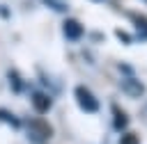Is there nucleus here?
Masks as SVG:
<instances>
[{"label":"nucleus","instance_id":"3","mask_svg":"<svg viewBox=\"0 0 147 144\" xmlns=\"http://www.w3.org/2000/svg\"><path fill=\"white\" fill-rule=\"evenodd\" d=\"M133 23H136V27H138L140 37H142V39H147V21H145L142 16H133Z\"/></svg>","mask_w":147,"mask_h":144},{"label":"nucleus","instance_id":"2","mask_svg":"<svg viewBox=\"0 0 147 144\" xmlns=\"http://www.w3.org/2000/svg\"><path fill=\"white\" fill-rule=\"evenodd\" d=\"M64 37L71 39V41L80 39V37H83V25H80L78 21H74V18H67V21H64Z\"/></svg>","mask_w":147,"mask_h":144},{"label":"nucleus","instance_id":"1","mask_svg":"<svg viewBox=\"0 0 147 144\" xmlns=\"http://www.w3.org/2000/svg\"><path fill=\"white\" fill-rule=\"evenodd\" d=\"M74 96H76V101H78V105H80V110H85V112H96L99 110V103H96V98H94V94L87 89V87H76V91H74Z\"/></svg>","mask_w":147,"mask_h":144},{"label":"nucleus","instance_id":"4","mask_svg":"<svg viewBox=\"0 0 147 144\" xmlns=\"http://www.w3.org/2000/svg\"><path fill=\"white\" fill-rule=\"evenodd\" d=\"M34 105H37V107H41V112H44V110L48 107V98L39 94V96H34Z\"/></svg>","mask_w":147,"mask_h":144},{"label":"nucleus","instance_id":"5","mask_svg":"<svg viewBox=\"0 0 147 144\" xmlns=\"http://www.w3.org/2000/svg\"><path fill=\"white\" fill-rule=\"evenodd\" d=\"M119 144H138V137H136V135H124V137L119 139Z\"/></svg>","mask_w":147,"mask_h":144}]
</instances>
